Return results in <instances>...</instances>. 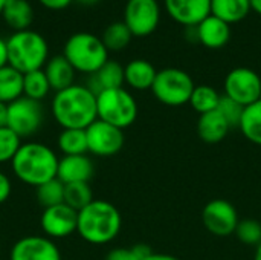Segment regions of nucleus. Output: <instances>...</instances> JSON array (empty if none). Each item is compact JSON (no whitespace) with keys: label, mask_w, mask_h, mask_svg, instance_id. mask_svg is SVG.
<instances>
[{"label":"nucleus","mask_w":261,"mask_h":260,"mask_svg":"<svg viewBox=\"0 0 261 260\" xmlns=\"http://www.w3.org/2000/svg\"><path fill=\"white\" fill-rule=\"evenodd\" d=\"M50 113L61 129H87L98 120L96 95L84 84H72L55 92Z\"/></svg>","instance_id":"f257e3e1"},{"label":"nucleus","mask_w":261,"mask_h":260,"mask_svg":"<svg viewBox=\"0 0 261 260\" xmlns=\"http://www.w3.org/2000/svg\"><path fill=\"white\" fill-rule=\"evenodd\" d=\"M58 164L60 158L57 152L38 141L23 143L11 161L14 176L20 182L35 188L57 178Z\"/></svg>","instance_id":"f03ea898"},{"label":"nucleus","mask_w":261,"mask_h":260,"mask_svg":"<svg viewBox=\"0 0 261 260\" xmlns=\"http://www.w3.org/2000/svg\"><path fill=\"white\" fill-rule=\"evenodd\" d=\"M122 228L119 210L109 201L93 199L78 211V236L90 245H107L113 242Z\"/></svg>","instance_id":"7ed1b4c3"},{"label":"nucleus","mask_w":261,"mask_h":260,"mask_svg":"<svg viewBox=\"0 0 261 260\" xmlns=\"http://www.w3.org/2000/svg\"><path fill=\"white\" fill-rule=\"evenodd\" d=\"M8 64L21 74L43 69L49 60L46 38L32 29L14 32L8 40Z\"/></svg>","instance_id":"20e7f679"},{"label":"nucleus","mask_w":261,"mask_h":260,"mask_svg":"<svg viewBox=\"0 0 261 260\" xmlns=\"http://www.w3.org/2000/svg\"><path fill=\"white\" fill-rule=\"evenodd\" d=\"M63 55L76 72L92 75L109 61V51L101 37L92 32L70 35L63 48Z\"/></svg>","instance_id":"39448f33"},{"label":"nucleus","mask_w":261,"mask_h":260,"mask_svg":"<svg viewBox=\"0 0 261 260\" xmlns=\"http://www.w3.org/2000/svg\"><path fill=\"white\" fill-rule=\"evenodd\" d=\"M98 120L106 121L121 130L130 127L138 118V103L124 87L102 90L96 95Z\"/></svg>","instance_id":"423d86ee"},{"label":"nucleus","mask_w":261,"mask_h":260,"mask_svg":"<svg viewBox=\"0 0 261 260\" xmlns=\"http://www.w3.org/2000/svg\"><path fill=\"white\" fill-rule=\"evenodd\" d=\"M194 87L196 84L188 72L177 67H165L158 70L151 92L159 103L170 107H179L190 103Z\"/></svg>","instance_id":"0eeeda50"},{"label":"nucleus","mask_w":261,"mask_h":260,"mask_svg":"<svg viewBox=\"0 0 261 260\" xmlns=\"http://www.w3.org/2000/svg\"><path fill=\"white\" fill-rule=\"evenodd\" d=\"M44 120L43 106L40 101L20 97L18 100L8 104V123L6 126L15 132L21 139L35 135Z\"/></svg>","instance_id":"6e6552de"},{"label":"nucleus","mask_w":261,"mask_h":260,"mask_svg":"<svg viewBox=\"0 0 261 260\" xmlns=\"http://www.w3.org/2000/svg\"><path fill=\"white\" fill-rule=\"evenodd\" d=\"M161 20V6L158 0H127L124 8V23L133 37H147L153 34Z\"/></svg>","instance_id":"1a4fd4ad"},{"label":"nucleus","mask_w":261,"mask_h":260,"mask_svg":"<svg viewBox=\"0 0 261 260\" xmlns=\"http://www.w3.org/2000/svg\"><path fill=\"white\" fill-rule=\"evenodd\" d=\"M225 95L243 107L261 100V77L249 67H236L225 78Z\"/></svg>","instance_id":"9d476101"},{"label":"nucleus","mask_w":261,"mask_h":260,"mask_svg":"<svg viewBox=\"0 0 261 260\" xmlns=\"http://www.w3.org/2000/svg\"><path fill=\"white\" fill-rule=\"evenodd\" d=\"M86 136L89 153L101 158L119 153L125 141L124 130L101 120H96L86 129Z\"/></svg>","instance_id":"9b49d317"},{"label":"nucleus","mask_w":261,"mask_h":260,"mask_svg":"<svg viewBox=\"0 0 261 260\" xmlns=\"http://www.w3.org/2000/svg\"><path fill=\"white\" fill-rule=\"evenodd\" d=\"M202 221L205 228L217 238L234 234L240 222L236 207L225 199L210 201L202 210Z\"/></svg>","instance_id":"f8f14e48"},{"label":"nucleus","mask_w":261,"mask_h":260,"mask_svg":"<svg viewBox=\"0 0 261 260\" xmlns=\"http://www.w3.org/2000/svg\"><path fill=\"white\" fill-rule=\"evenodd\" d=\"M78 225V211L66 205L64 202L55 207L44 208L40 218V227L46 238L66 239L76 233Z\"/></svg>","instance_id":"ddd939ff"},{"label":"nucleus","mask_w":261,"mask_h":260,"mask_svg":"<svg viewBox=\"0 0 261 260\" xmlns=\"http://www.w3.org/2000/svg\"><path fill=\"white\" fill-rule=\"evenodd\" d=\"M9 260H63L57 244L43 236L31 234L18 239L9 253Z\"/></svg>","instance_id":"4468645a"},{"label":"nucleus","mask_w":261,"mask_h":260,"mask_svg":"<svg viewBox=\"0 0 261 260\" xmlns=\"http://www.w3.org/2000/svg\"><path fill=\"white\" fill-rule=\"evenodd\" d=\"M170 17L190 28L197 26L211 14V0H164Z\"/></svg>","instance_id":"2eb2a0df"},{"label":"nucleus","mask_w":261,"mask_h":260,"mask_svg":"<svg viewBox=\"0 0 261 260\" xmlns=\"http://www.w3.org/2000/svg\"><path fill=\"white\" fill-rule=\"evenodd\" d=\"M95 166L93 161L86 155H70L61 156L58 164L57 178L63 184L89 182L93 176Z\"/></svg>","instance_id":"dca6fc26"},{"label":"nucleus","mask_w":261,"mask_h":260,"mask_svg":"<svg viewBox=\"0 0 261 260\" xmlns=\"http://www.w3.org/2000/svg\"><path fill=\"white\" fill-rule=\"evenodd\" d=\"M196 32H197V41H200L205 48L220 49L231 38V25L210 14L205 20H202L196 26Z\"/></svg>","instance_id":"f3484780"},{"label":"nucleus","mask_w":261,"mask_h":260,"mask_svg":"<svg viewBox=\"0 0 261 260\" xmlns=\"http://www.w3.org/2000/svg\"><path fill=\"white\" fill-rule=\"evenodd\" d=\"M124 83H125V78H124V66H121L118 61L109 60L95 74L89 75V83L86 86L95 95H98L102 90L122 87Z\"/></svg>","instance_id":"a211bd4d"},{"label":"nucleus","mask_w":261,"mask_h":260,"mask_svg":"<svg viewBox=\"0 0 261 260\" xmlns=\"http://www.w3.org/2000/svg\"><path fill=\"white\" fill-rule=\"evenodd\" d=\"M47 81L50 84V89L55 92H60L63 89L70 87L75 84V74L76 70L72 67V64L66 60V57L61 55H54L47 60V63L43 67Z\"/></svg>","instance_id":"6ab92c4d"},{"label":"nucleus","mask_w":261,"mask_h":260,"mask_svg":"<svg viewBox=\"0 0 261 260\" xmlns=\"http://www.w3.org/2000/svg\"><path fill=\"white\" fill-rule=\"evenodd\" d=\"M231 127L223 115L216 109L213 112L199 115L197 120V135L206 144H217L226 138Z\"/></svg>","instance_id":"aec40b11"},{"label":"nucleus","mask_w":261,"mask_h":260,"mask_svg":"<svg viewBox=\"0 0 261 260\" xmlns=\"http://www.w3.org/2000/svg\"><path fill=\"white\" fill-rule=\"evenodd\" d=\"M158 70L156 67L142 58H136L128 61L124 66V78L125 84H128L135 90H148L151 89L156 80Z\"/></svg>","instance_id":"412c9836"},{"label":"nucleus","mask_w":261,"mask_h":260,"mask_svg":"<svg viewBox=\"0 0 261 260\" xmlns=\"http://www.w3.org/2000/svg\"><path fill=\"white\" fill-rule=\"evenodd\" d=\"M2 18L14 32L26 31L34 20V8L28 0H5Z\"/></svg>","instance_id":"4be33fe9"},{"label":"nucleus","mask_w":261,"mask_h":260,"mask_svg":"<svg viewBox=\"0 0 261 260\" xmlns=\"http://www.w3.org/2000/svg\"><path fill=\"white\" fill-rule=\"evenodd\" d=\"M251 11V0H211V14L228 25L242 21Z\"/></svg>","instance_id":"5701e85b"},{"label":"nucleus","mask_w":261,"mask_h":260,"mask_svg":"<svg viewBox=\"0 0 261 260\" xmlns=\"http://www.w3.org/2000/svg\"><path fill=\"white\" fill-rule=\"evenodd\" d=\"M23 97V74L6 64L0 67V103L11 104Z\"/></svg>","instance_id":"b1692460"},{"label":"nucleus","mask_w":261,"mask_h":260,"mask_svg":"<svg viewBox=\"0 0 261 260\" xmlns=\"http://www.w3.org/2000/svg\"><path fill=\"white\" fill-rule=\"evenodd\" d=\"M57 147L63 153V156L89 153L86 130L84 129H61L57 138Z\"/></svg>","instance_id":"393cba45"},{"label":"nucleus","mask_w":261,"mask_h":260,"mask_svg":"<svg viewBox=\"0 0 261 260\" xmlns=\"http://www.w3.org/2000/svg\"><path fill=\"white\" fill-rule=\"evenodd\" d=\"M239 129L249 143L261 146V100L245 107Z\"/></svg>","instance_id":"a878e982"},{"label":"nucleus","mask_w":261,"mask_h":260,"mask_svg":"<svg viewBox=\"0 0 261 260\" xmlns=\"http://www.w3.org/2000/svg\"><path fill=\"white\" fill-rule=\"evenodd\" d=\"M50 90V84L43 69L23 74V97L41 103Z\"/></svg>","instance_id":"bb28decb"},{"label":"nucleus","mask_w":261,"mask_h":260,"mask_svg":"<svg viewBox=\"0 0 261 260\" xmlns=\"http://www.w3.org/2000/svg\"><path fill=\"white\" fill-rule=\"evenodd\" d=\"M220 98L222 95L213 86L200 84L194 87L191 98H190V104L199 115H203V113L216 110L219 107Z\"/></svg>","instance_id":"cd10ccee"},{"label":"nucleus","mask_w":261,"mask_h":260,"mask_svg":"<svg viewBox=\"0 0 261 260\" xmlns=\"http://www.w3.org/2000/svg\"><path fill=\"white\" fill-rule=\"evenodd\" d=\"M132 37H133V34L130 32V29L127 28V25L124 21H115L104 29L101 40L106 44L107 51L110 52V51L125 49L130 44Z\"/></svg>","instance_id":"c85d7f7f"},{"label":"nucleus","mask_w":261,"mask_h":260,"mask_svg":"<svg viewBox=\"0 0 261 260\" xmlns=\"http://www.w3.org/2000/svg\"><path fill=\"white\" fill-rule=\"evenodd\" d=\"M93 201V192L89 182L64 184V204L80 211Z\"/></svg>","instance_id":"c756f323"},{"label":"nucleus","mask_w":261,"mask_h":260,"mask_svg":"<svg viewBox=\"0 0 261 260\" xmlns=\"http://www.w3.org/2000/svg\"><path fill=\"white\" fill-rule=\"evenodd\" d=\"M35 193H37V201L43 207V210L64 202V184L58 178L41 184L40 187L35 188Z\"/></svg>","instance_id":"7c9ffc66"},{"label":"nucleus","mask_w":261,"mask_h":260,"mask_svg":"<svg viewBox=\"0 0 261 260\" xmlns=\"http://www.w3.org/2000/svg\"><path fill=\"white\" fill-rule=\"evenodd\" d=\"M21 144L23 139L8 126L0 127V166L12 161Z\"/></svg>","instance_id":"2f4dec72"},{"label":"nucleus","mask_w":261,"mask_h":260,"mask_svg":"<svg viewBox=\"0 0 261 260\" xmlns=\"http://www.w3.org/2000/svg\"><path fill=\"white\" fill-rule=\"evenodd\" d=\"M234 234L242 244L257 247L261 242V224L255 219H243L239 222Z\"/></svg>","instance_id":"473e14b6"},{"label":"nucleus","mask_w":261,"mask_h":260,"mask_svg":"<svg viewBox=\"0 0 261 260\" xmlns=\"http://www.w3.org/2000/svg\"><path fill=\"white\" fill-rule=\"evenodd\" d=\"M151 248L145 244H136L132 248H113L104 260H145L151 254Z\"/></svg>","instance_id":"72a5a7b5"},{"label":"nucleus","mask_w":261,"mask_h":260,"mask_svg":"<svg viewBox=\"0 0 261 260\" xmlns=\"http://www.w3.org/2000/svg\"><path fill=\"white\" fill-rule=\"evenodd\" d=\"M217 110H219V112L223 115V118L228 121L229 127L234 129V127H239V126H240V121H242V115H243L245 107H243L242 104L236 103L234 100L228 98L226 95H222Z\"/></svg>","instance_id":"f704fd0d"},{"label":"nucleus","mask_w":261,"mask_h":260,"mask_svg":"<svg viewBox=\"0 0 261 260\" xmlns=\"http://www.w3.org/2000/svg\"><path fill=\"white\" fill-rule=\"evenodd\" d=\"M11 193H12V182L9 176L0 170V205L11 198Z\"/></svg>","instance_id":"c9c22d12"},{"label":"nucleus","mask_w":261,"mask_h":260,"mask_svg":"<svg viewBox=\"0 0 261 260\" xmlns=\"http://www.w3.org/2000/svg\"><path fill=\"white\" fill-rule=\"evenodd\" d=\"M41 6H44L46 9H50V11H61V9H66L73 0H38Z\"/></svg>","instance_id":"e433bc0d"},{"label":"nucleus","mask_w":261,"mask_h":260,"mask_svg":"<svg viewBox=\"0 0 261 260\" xmlns=\"http://www.w3.org/2000/svg\"><path fill=\"white\" fill-rule=\"evenodd\" d=\"M6 64H8V46H6V40L0 37V67Z\"/></svg>","instance_id":"4c0bfd02"},{"label":"nucleus","mask_w":261,"mask_h":260,"mask_svg":"<svg viewBox=\"0 0 261 260\" xmlns=\"http://www.w3.org/2000/svg\"><path fill=\"white\" fill-rule=\"evenodd\" d=\"M145 260H180L173 254H162V253H151Z\"/></svg>","instance_id":"58836bf2"},{"label":"nucleus","mask_w":261,"mask_h":260,"mask_svg":"<svg viewBox=\"0 0 261 260\" xmlns=\"http://www.w3.org/2000/svg\"><path fill=\"white\" fill-rule=\"evenodd\" d=\"M8 123V104L0 103V127H5Z\"/></svg>","instance_id":"ea45409f"},{"label":"nucleus","mask_w":261,"mask_h":260,"mask_svg":"<svg viewBox=\"0 0 261 260\" xmlns=\"http://www.w3.org/2000/svg\"><path fill=\"white\" fill-rule=\"evenodd\" d=\"M251 9L261 15V0H251Z\"/></svg>","instance_id":"a19ab883"},{"label":"nucleus","mask_w":261,"mask_h":260,"mask_svg":"<svg viewBox=\"0 0 261 260\" xmlns=\"http://www.w3.org/2000/svg\"><path fill=\"white\" fill-rule=\"evenodd\" d=\"M254 260H261V242L255 247V254H254Z\"/></svg>","instance_id":"79ce46f5"},{"label":"nucleus","mask_w":261,"mask_h":260,"mask_svg":"<svg viewBox=\"0 0 261 260\" xmlns=\"http://www.w3.org/2000/svg\"><path fill=\"white\" fill-rule=\"evenodd\" d=\"M75 2H78V3H81V5H86V6H90V5H95V3L99 2V0H75Z\"/></svg>","instance_id":"37998d69"},{"label":"nucleus","mask_w":261,"mask_h":260,"mask_svg":"<svg viewBox=\"0 0 261 260\" xmlns=\"http://www.w3.org/2000/svg\"><path fill=\"white\" fill-rule=\"evenodd\" d=\"M3 6H5V0H0V17H2V12H3Z\"/></svg>","instance_id":"c03bdc74"},{"label":"nucleus","mask_w":261,"mask_h":260,"mask_svg":"<svg viewBox=\"0 0 261 260\" xmlns=\"http://www.w3.org/2000/svg\"><path fill=\"white\" fill-rule=\"evenodd\" d=\"M0 248H2V241H0Z\"/></svg>","instance_id":"a18cd8bd"}]
</instances>
